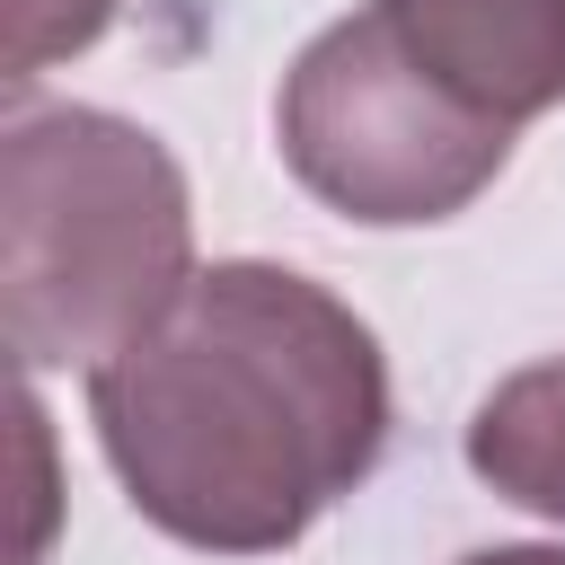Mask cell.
I'll return each instance as SVG.
<instances>
[{
    "label": "cell",
    "mask_w": 565,
    "mask_h": 565,
    "mask_svg": "<svg viewBox=\"0 0 565 565\" xmlns=\"http://www.w3.org/2000/svg\"><path fill=\"white\" fill-rule=\"evenodd\" d=\"M459 565H565V547H477Z\"/></svg>",
    "instance_id": "cell-7"
},
{
    "label": "cell",
    "mask_w": 565,
    "mask_h": 565,
    "mask_svg": "<svg viewBox=\"0 0 565 565\" xmlns=\"http://www.w3.org/2000/svg\"><path fill=\"white\" fill-rule=\"evenodd\" d=\"M388 35L415 53L486 124H539L565 106V0H371Z\"/></svg>",
    "instance_id": "cell-4"
},
{
    "label": "cell",
    "mask_w": 565,
    "mask_h": 565,
    "mask_svg": "<svg viewBox=\"0 0 565 565\" xmlns=\"http://www.w3.org/2000/svg\"><path fill=\"white\" fill-rule=\"evenodd\" d=\"M194 282L177 150L106 106H18L0 124V335L18 371L106 362Z\"/></svg>",
    "instance_id": "cell-2"
},
{
    "label": "cell",
    "mask_w": 565,
    "mask_h": 565,
    "mask_svg": "<svg viewBox=\"0 0 565 565\" xmlns=\"http://www.w3.org/2000/svg\"><path fill=\"white\" fill-rule=\"evenodd\" d=\"M88 424L159 539L274 556L380 468L388 353L327 282L221 256L132 344L88 362Z\"/></svg>",
    "instance_id": "cell-1"
},
{
    "label": "cell",
    "mask_w": 565,
    "mask_h": 565,
    "mask_svg": "<svg viewBox=\"0 0 565 565\" xmlns=\"http://www.w3.org/2000/svg\"><path fill=\"white\" fill-rule=\"evenodd\" d=\"M274 141L300 194L362 230H433L468 212L512 159V124H486L441 79H424L380 9H353L291 53Z\"/></svg>",
    "instance_id": "cell-3"
},
{
    "label": "cell",
    "mask_w": 565,
    "mask_h": 565,
    "mask_svg": "<svg viewBox=\"0 0 565 565\" xmlns=\"http://www.w3.org/2000/svg\"><path fill=\"white\" fill-rule=\"evenodd\" d=\"M106 26H115V0H9L0 9V79L35 88L53 62L88 53Z\"/></svg>",
    "instance_id": "cell-6"
},
{
    "label": "cell",
    "mask_w": 565,
    "mask_h": 565,
    "mask_svg": "<svg viewBox=\"0 0 565 565\" xmlns=\"http://www.w3.org/2000/svg\"><path fill=\"white\" fill-rule=\"evenodd\" d=\"M468 468L539 512V521H565V353L556 362H530L512 380H494L468 415Z\"/></svg>",
    "instance_id": "cell-5"
}]
</instances>
